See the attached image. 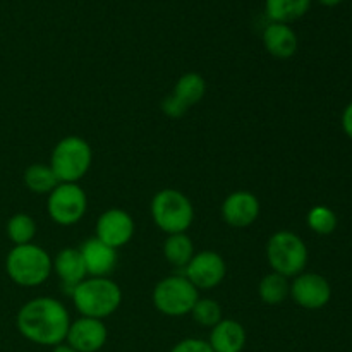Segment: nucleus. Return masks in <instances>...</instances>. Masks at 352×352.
Listing matches in <instances>:
<instances>
[{
  "label": "nucleus",
  "instance_id": "obj_1",
  "mask_svg": "<svg viewBox=\"0 0 352 352\" xmlns=\"http://www.w3.org/2000/svg\"><path fill=\"white\" fill-rule=\"evenodd\" d=\"M16 327L30 342L55 347L65 342L71 327V315L60 301L41 296L21 306L16 316Z\"/></svg>",
  "mask_w": 352,
  "mask_h": 352
},
{
  "label": "nucleus",
  "instance_id": "obj_2",
  "mask_svg": "<svg viewBox=\"0 0 352 352\" xmlns=\"http://www.w3.org/2000/svg\"><path fill=\"white\" fill-rule=\"evenodd\" d=\"M71 298L81 316L105 320L120 308L122 291L110 277H86L72 289Z\"/></svg>",
  "mask_w": 352,
  "mask_h": 352
},
{
  "label": "nucleus",
  "instance_id": "obj_3",
  "mask_svg": "<svg viewBox=\"0 0 352 352\" xmlns=\"http://www.w3.org/2000/svg\"><path fill=\"white\" fill-rule=\"evenodd\" d=\"M6 270L10 280L21 287H38L54 272L52 256L38 244L14 246L6 258Z\"/></svg>",
  "mask_w": 352,
  "mask_h": 352
},
{
  "label": "nucleus",
  "instance_id": "obj_4",
  "mask_svg": "<svg viewBox=\"0 0 352 352\" xmlns=\"http://www.w3.org/2000/svg\"><path fill=\"white\" fill-rule=\"evenodd\" d=\"M150 213L155 226L167 236L186 232L195 220L191 199L182 191L172 188L162 189L153 196Z\"/></svg>",
  "mask_w": 352,
  "mask_h": 352
},
{
  "label": "nucleus",
  "instance_id": "obj_5",
  "mask_svg": "<svg viewBox=\"0 0 352 352\" xmlns=\"http://www.w3.org/2000/svg\"><path fill=\"white\" fill-rule=\"evenodd\" d=\"M93 164V150L86 140L79 136H65L55 144L50 155V168L58 182L78 184Z\"/></svg>",
  "mask_w": 352,
  "mask_h": 352
},
{
  "label": "nucleus",
  "instance_id": "obj_6",
  "mask_svg": "<svg viewBox=\"0 0 352 352\" xmlns=\"http://www.w3.org/2000/svg\"><path fill=\"white\" fill-rule=\"evenodd\" d=\"M267 260L272 272L294 278L308 265V248L298 234L277 230L267 243Z\"/></svg>",
  "mask_w": 352,
  "mask_h": 352
},
{
  "label": "nucleus",
  "instance_id": "obj_7",
  "mask_svg": "<svg viewBox=\"0 0 352 352\" xmlns=\"http://www.w3.org/2000/svg\"><path fill=\"white\" fill-rule=\"evenodd\" d=\"M153 306L158 313L170 318L191 315L196 301L199 299V291L186 278L184 274L165 277L155 285Z\"/></svg>",
  "mask_w": 352,
  "mask_h": 352
},
{
  "label": "nucleus",
  "instance_id": "obj_8",
  "mask_svg": "<svg viewBox=\"0 0 352 352\" xmlns=\"http://www.w3.org/2000/svg\"><path fill=\"white\" fill-rule=\"evenodd\" d=\"M86 210L88 196L79 184L58 182L57 188L47 198L48 217L60 227H71L81 222Z\"/></svg>",
  "mask_w": 352,
  "mask_h": 352
},
{
  "label": "nucleus",
  "instance_id": "obj_9",
  "mask_svg": "<svg viewBox=\"0 0 352 352\" xmlns=\"http://www.w3.org/2000/svg\"><path fill=\"white\" fill-rule=\"evenodd\" d=\"M206 93V81L198 72H186L177 79L174 91L162 102V112L170 119H181L188 110L201 102Z\"/></svg>",
  "mask_w": 352,
  "mask_h": 352
},
{
  "label": "nucleus",
  "instance_id": "obj_10",
  "mask_svg": "<svg viewBox=\"0 0 352 352\" xmlns=\"http://www.w3.org/2000/svg\"><path fill=\"white\" fill-rule=\"evenodd\" d=\"M184 275L198 291H212L219 287L227 275V263L215 251L195 253L184 268Z\"/></svg>",
  "mask_w": 352,
  "mask_h": 352
},
{
  "label": "nucleus",
  "instance_id": "obj_11",
  "mask_svg": "<svg viewBox=\"0 0 352 352\" xmlns=\"http://www.w3.org/2000/svg\"><path fill=\"white\" fill-rule=\"evenodd\" d=\"M289 296L301 308L322 309L332 299V285L323 275L302 272L292 278Z\"/></svg>",
  "mask_w": 352,
  "mask_h": 352
},
{
  "label": "nucleus",
  "instance_id": "obj_12",
  "mask_svg": "<svg viewBox=\"0 0 352 352\" xmlns=\"http://www.w3.org/2000/svg\"><path fill=\"white\" fill-rule=\"evenodd\" d=\"M134 220L126 210L110 208L96 220V239L113 250H120L134 237Z\"/></svg>",
  "mask_w": 352,
  "mask_h": 352
},
{
  "label": "nucleus",
  "instance_id": "obj_13",
  "mask_svg": "<svg viewBox=\"0 0 352 352\" xmlns=\"http://www.w3.org/2000/svg\"><path fill=\"white\" fill-rule=\"evenodd\" d=\"M107 339H109V330L103 320L79 316L76 322H71L65 342L78 352H98L103 349Z\"/></svg>",
  "mask_w": 352,
  "mask_h": 352
},
{
  "label": "nucleus",
  "instance_id": "obj_14",
  "mask_svg": "<svg viewBox=\"0 0 352 352\" xmlns=\"http://www.w3.org/2000/svg\"><path fill=\"white\" fill-rule=\"evenodd\" d=\"M261 212L260 199L250 191H234L223 199L222 219L234 229H246L253 226Z\"/></svg>",
  "mask_w": 352,
  "mask_h": 352
},
{
  "label": "nucleus",
  "instance_id": "obj_15",
  "mask_svg": "<svg viewBox=\"0 0 352 352\" xmlns=\"http://www.w3.org/2000/svg\"><path fill=\"white\" fill-rule=\"evenodd\" d=\"M81 251L88 277H109L117 267V250L107 246L96 237L85 241Z\"/></svg>",
  "mask_w": 352,
  "mask_h": 352
},
{
  "label": "nucleus",
  "instance_id": "obj_16",
  "mask_svg": "<svg viewBox=\"0 0 352 352\" xmlns=\"http://www.w3.org/2000/svg\"><path fill=\"white\" fill-rule=\"evenodd\" d=\"M52 267H54L58 280L62 282L64 291L67 289L69 294L79 282L88 277L79 248H64V250L58 251L54 260H52Z\"/></svg>",
  "mask_w": 352,
  "mask_h": 352
},
{
  "label": "nucleus",
  "instance_id": "obj_17",
  "mask_svg": "<svg viewBox=\"0 0 352 352\" xmlns=\"http://www.w3.org/2000/svg\"><path fill=\"white\" fill-rule=\"evenodd\" d=\"M263 47L272 57L275 58H291L298 52L299 40L296 31L292 30L291 24L270 23L263 30Z\"/></svg>",
  "mask_w": 352,
  "mask_h": 352
},
{
  "label": "nucleus",
  "instance_id": "obj_18",
  "mask_svg": "<svg viewBox=\"0 0 352 352\" xmlns=\"http://www.w3.org/2000/svg\"><path fill=\"white\" fill-rule=\"evenodd\" d=\"M246 329L236 320L222 318L210 332V344L213 352H243L246 347Z\"/></svg>",
  "mask_w": 352,
  "mask_h": 352
},
{
  "label": "nucleus",
  "instance_id": "obj_19",
  "mask_svg": "<svg viewBox=\"0 0 352 352\" xmlns=\"http://www.w3.org/2000/svg\"><path fill=\"white\" fill-rule=\"evenodd\" d=\"M309 7L311 0H265V12L270 23H294L306 16Z\"/></svg>",
  "mask_w": 352,
  "mask_h": 352
},
{
  "label": "nucleus",
  "instance_id": "obj_20",
  "mask_svg": "<svg viewBox=\"0 0 352 352\" xmlns=\"http://www.w3.org/2000/svg\"><path fill=\"white\" fill-rule=\"evenodd\" d=\"M164 256L168 265L184 270L186 265L195 256V244L186 232L170 234L164 243Z\"/></svg>",
  "mask_w": 352,
  "mask_h": 352
},
{
  "label": "nucleus",
  "instance_id": "obj_21",
  "mask_svg": "<svg viewBox=\"0 0 352 352\" xmlns=\"http://www.w3.org/2000/svg\"><path fill=\"white\" fill-rule=\"evenodd\" d=\"M289 292H291L289 278L275 272L265 275L258 284V296L268 306L282 305L289 298Z\"/></svg>",
  "mask_w": 352,
  "mask_h": 352
},
{
  "label": "nucleus",
  "instance_id": "obj_22",
  "mask_svg": "<svg viewBox=\"0 0 352 352\" xmlns=\"http://www.w3.org/2000/svg\"><path fill=\"white\" fill-rule=\"evenodd\" d=\"M24 186L34 195H50L58 186V179L47 164H33L24 170Z\"/></svg>",
  "mask_w": 352,
  "mask_h": 352
},
{
  "label": "nucleus",
  "instance_id": "obj_23",
  "mask_svg": "<svg viewBox=\"0 0 352 352\" xmlns=\"http://www.w3.org/2000/svg\"><path fill=\"white\" fill-rule=\"evenodd\" d=\"M36 236V222L28 213H16L7 222V237L14 243V246L33 243Z\"/></svg>",
  "mask_w": 352,
  "mask_h": 352
},
{
  "label": "nucleus",
  "instance_id": "obj_24",
  "mask_svg": "<svg viewBox=\"0 0 352 352\" xmlns=\"http://www.w3.org/2000/svg\"><path fill=\"white\" fill-rule=\"evenodd\" d=\"M308 227L318 236H330L337 229V215L329 206H313L306 217Z\"/></svg>",
  "mask_w": 352,
  "mask_h": 352
},
{
  "label": "nucleus",
  "instance_id": "obj_25",
  "mask_svg": "<svg viewBox=\"0 0 352 352\" xmlns=\"http://www.w3.org/2000/svg\"><path fill=\"white\" fill-rule=\"evenodd\" d=\"M191 316L198 325L213 329L222 320V306L210 298H199L192 308Z\"/></svg>",
  "mask_w": 352,
  "mask_h": 352
},
{
  "label": "nucleus",
  "instance_id": "obj_26",
  "mask_svg": "<svg viewBox=\"0 0 352 352\" xmlns=\"http://www.w3.org/2000/svg\"><path fill=\"white\" fill-rule=\"evenodd\" d=\"M170 352H213V349L203 339H184L175 344Z\"/></svg>",
  "mask_w": 352,
  "mask_h": 352
},
{
  "label": "nucleus",
  "instance_id": "obj_27",
  "mask_svg": "<svg viewBox=\"0 0 352 352\" xmlns=\"http://www.w3.org/2000/svg\"><path fill=\"white\" fill-rule=\"evenodd\" d=\"M342 129L344 133L352 140V102L344 109L342 112Z\"/></svg>",
  "mask_w": 352,
  "mask_h": 352
},
{
  "label": "nucleus",
  "instance_id": "obj_28",
  "mask_svg": "<svg viewBox=\"0 0 352 352\" xmlns=\"http://www.w3.org/2000/svg\"><path fill=\"white\" fill-rule=\"evenodd\" d=\"M52 352H78V351L72 349V347L67 346V344H58V346L54 347V351Z\"/></svg>",
  "mask_w": 352,
  "mask_h": 352
},
{
  "label": "nucleus",
  "instance_id": "obj_29",
  "mask_svg": "<svg viewBox=\"0 0 352 352\" xmlns=\"http://www.w3.org/2000/svg\"><path fill=\"white\" fill-rule=\"evenodd\" d=\"M318 2L325 7H336L339 6V3H342L344 0H318Z\"/></svg>",
  "mask_w": 352,
  "mask_h": 352
}]
</instances>
